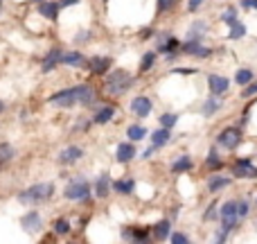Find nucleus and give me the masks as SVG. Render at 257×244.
I'll use <instances>...</instances> for the list:
<instances>
[{"instance_id": "e433bc0d", "label": "nucleus", "mask_w": 257, "mask_h": 244, "mask_svg": "<svg viewBox=\"0 0 257 244\" xmlns=\"http://www.w3.org/2000/svg\"><path fill=\"white\" fill-rule=\"evenodd\" d=\"M244 36H246V25L235 23L233 27H230V32H228V39L230 41H239V39H244Z\"/></svg>"}, {"instance_id": "f8f14e48", "label": "nucleus", "mask_w": 257, "mask_h": 244, "mask_svg": "<svg viewBox=\"0 0 257 244\" xmlns=\"http://www.w3.org/2000/svg\"><path fill=\"white\" fill-rule=\"evenodd\" d=\"M82 156H84V149H82V147L70 145V147H66L63 151H59L57 161L61 163V165H73V163H77Z\"/></svg>"}, {"instance_id": "7ed1b4c3", "label": "nucleus", "mask_w": 257, "mask_h": 244, "mask_svg": "<svg viewBox=\"0 0 257 244\" xmlns=\"http://www.w3.org/2000/svg\"><path fill=\"white\" fill-rule=\"evenodd\" d=\"M219 220H221V233L230 235L235 229L239 226V217H237V199H228L219 206Z\"/></svg>"}, {"instance_id": "6ab92c4d", "label": "nucleus", "mask_w": 257, "mask_h": 244, "mask_svg": "<svg viewBox=\"0 0 257 244\" xmlns=\"http://www.w3.org/2000/svg\"><path fill=\"white\" fill-rule=\"evenodd\" d=\"M133 190H136V181L131 176H122V179L113 181V192L117 195H131Z\"/></svg>"}, {"instance_id": "412c9836", "label": "nucleus", "mask_w": 257, "mask_h": 244, "mask_svg": "<svg viewBox=\"0 0 257 244\" xmlns=\"http://www.w3.org/2000/svg\"><path fill=\"white\" fill-rule=\"evenodd\" d=\"M61 54H63V50H59V48H52L48 52V57L43 59V73H52L54 68H57L59 64H61Z\"/></svg>"}, {"instance_id": "4468645a", "label": "nucleus", "mask_w": 257, "mask_h": 244, "mask_svg": "<svg viewBox=\"0 0 257 244\" xmlns=\"http://www.w3.org/2000/svg\"><path fill=\"white\" fill-rule=\"evenodd\" d=\"M129 109H131L133 116L147 118L151 113V109H154V102H151L149 98H142V95H140V98H133L131 100V107H129Z\"/></svg>"}, {"instance_id": "f3484780", "label": "nucleus", "mask_w": 257, "mask_h": 244, "mask_svg": "<svg viewBox=\"0 0 257 244\" xmlns=\"http://www.w3.org/2000/svg\"><path fill=\"white\" fill-rule=\"evenodd\" d=\"M111 188H113L111 174H108V172H102V174L95 179V195H97L99 199H106V197L111 195Z\"/></svg>"}, {"instance_id": "c03bdc74", "label": "nucleus", "mask_w": 257, "mask_h": 244, "mask_svg": "<svg viewBox=\"0 0 257 244\" xmlns=\"http://www.w3.org/2000/svg\"><path fill=\"white\" fill-rule=\"evenodd\" d=\"M242 9H257V0H244Z\"/></svg>"}, {"instance_id": "7c9ffc66", "label": "nucleus", "mask_w": 257, "mask_h": 244, "mask_svg": "<svg viewBox=\"0 0 257 244\" xmlns=\"http://www.w3.org/2000/svg\"><path fill=\"white\" fill-rule=\"evenodd\" d=\"M253 77H255V75H253V70L251 68H239L237 73H235V82L239 84V86H251L253 84Z\"/></svg>"}, {"instance_id": "09e8293b", "label": "nucleus", "mask_w": 257, "mask_h": 244, "mask_svg": "<svg viewBox=\"0 0 257 244\" xmlns=\"http://www.w3.org/2000/svg\"><path fill=\"white\" fill-rule=\"evenodd\" d=\"M151 154H154V147H149V149H145V151H142V158H149Z\"/></svg>"}, {"instance_id": "58836bf2", "label": "nucleus", "mask_w": 257, "mask_h": 244, "mask_svg": "<svg viewBox=\"0 0 257 244\" xmlns=\"http://www.w3.org/2000/svg\"><path fill=\"white\" fill-rule=\"evenodd\" d=\"M248 213H251V204H248L246 199H239L237 201V217L239 220H246Z\"/></svg>"}, {"instance_id": "a19ab883", "label": "nucleus", "mask_w": 257, "mask_h": 244, "mask_svg": "<svg viewBox=\"0 0 257 244\" xmlns=\"http://www.w3.org/2000/svg\"><path fill=\"white\" fill-rule=\"evenodd\" d=\"M171 244H189V238L185 233H171Z\"/></svg>"}, {"instance_id": "5701e85b", "label": "nucleus", "mask_w": 257, "mask_h": 244, "mask_svg": "<svg viewBox=\"0 0 257 244\" xmlns=\"http://www.w3.org/2000/svg\"><path fill=\"white\" fill-rule=\"evenodd\" d=\"M113 116H115V107L113 104H108V107H102L95 111V116H92V122L95 124H108V122L113 120Z\"/></svg>"}, {"instance_id": "3c124183", "label": "nucleus", "mask_w": 257, "mask_h": 244, "mask_svg": "<svg viewBox=\"0 0 257 244\" xmlns=\"http://www.w3.org/2000/svg\"><path fill=\"white\" fill-rule=\"evenodd\" d=\"M0 9H2V2H0Z\"/></svg>"}, {"instance_id": "37998d69", "label": "nucleus", "mask_w": 257, "mask_h": 244, "mask_svg": "<svg viewBox=\"0 0 257 244\" xmlns=\"http://www.w3.org/2000/svg\"><path fill=\"white\" fill-rule=\"evenodd\" d=\"M244 98H253V95H257V84H251V86L244 88Z\"/></svg>"}, {"instance_id": "49530a36", "label": "nucleus", "mask_w": 257, "mask_h": 244, "mask_svg": "<svg viewBox=\"0 0 257 244\" xmlns=\"http://www.w3.org/2000/svg\"><path fill=\"white\" fill-rule=\"evenodd\" d=\"M171 73H178V75H192L194 70H192V68H174Z\"/></svg>"}, {"instance_id": "423d86ee", "label": "nucleus", "mask_w": 257, "mask_h": 244, "mask_svg": "<svg viewBox=\"0 0 257 244\" xmlns=\"http://www.w3.org/2000/svg\"><path fill=\"white\" fill-rule=\"evenodd\" d=\"M233 174L237 179H257V165L251 156H242L233 163Z\"/></svg>"}, {"instance_id": "f03ea898", "label": "nucleus", "mask_w": 257, "mask_h": 244, "mask_svg": "<svg viewBox=\"0 0 257 244\" xmlns=\"http://www.w3.org/2000/svg\"><path fill=\"white\" fill-rule=\"evenodd\" d=\"M52 195H54V183H34V186H29L27 190L20 192L18 201L27 206H36V204H43V201L52 199Z\"/></svg>"}, {"instance_id": "f257e3e1", "label": "nucleus", "mask_w": 257, "mask_h": 244, "mask_svg": "<svg viewBox=\"0 0 257 244\" xmlns=\"http://www.w3.org/2000/svg\"><path fill=\"white\" fill-rule=\"evenodd\" d=\"M133 84H136V77H133L129 70L113 68L111 73L106 75V79H104V91H106L108 95H113V98H117V95L126 93Z\"/></svg>"}, {"instance_id": "b1692460", "label": "nucleus", "mask_w": 257, "mask_h": 244, "mask_svg": "<svg viewBox=\"0 0 257 244\" xmlns=\"http://www.w3.org/2000/svg\"><path fill=\"white\" fill-rule=\"evenodd\" d=\"M158 52L167 54V57H174L176 52H180V41L176 39V36H170V39H165L158 45Z\"/></svg>"}, {"instance_id": "c756f323", "label": "nucleus", "mask_w": 257, "mask_h": 244, "mask_svg": "<svg viewBox=\"0 0 257 244\" xmlns=\"http://www.w3.org/2000/svg\"><path fill=\"white\" fill-rule=\"evenodd\" d=\"M126 138H129L131 142H138V140H142V138H147V129L142 127V124H129Z\"/></svg>"}, {"instance_id": "c9c22d12", "label": "nucleus", "mask_w": 257, "mask_h": 244, "mask_svg": "<svg viewBox=\"0 0 257 244\" xmlns=\"http://www.w3.org/2000/svg\"><path fill=\"white\" fill-rule=\"evenodd\" d=\"M156 64V52H145L140 59V73H149Z\"/></svg>"}, {"instance_id": "cd10ccee", "label": "nucleus", "mask_w": 257, "mask_h": 244, "mask_svg": "<svg viewBox=\"0 0 257 244\" xmlns=\"http://www.w3.org/2000/svg\"><path fill=\"white\" fill-rule=\"evenodd\" d=\"M16 149L9 145V142H0V170L7 165L9 161H14Z\"/></svg>"}, {"instance_id": "603ef678", "label": "nucleus", "mask_w": 257, "mask_h": 244, "mask_svg": "<svg viewBox=\"0 0 257 244\" xmlns=\"http://www.w3.org/2000/svg\"><path fill=\"white\" fill-rule=\"evenodd\" d=\"M68 244H75V242H68Z\"/></svg>"}, {"instance_id": "8fccbe9b", "label": "nucleus", "mask_w": 257, "mask_h": 244, "mask_svg": "<svg viewBox=\"0 0 257 244\" xmlns=\"http://www.w3.org/2000/svg\"><path fill=\"white\" fill-rule=\"evenodd\" d=\"M5 111V102H2V100H0V113Z\"/></svg>"}, {"instance_id": "4c0bfd02", "label": "nucleus", "mask_w": 257, "mask_h": 244, "mask_svg": "<svg viewBox=\"0 0 257 244\" xmlns=\"http://www.w3.org/2000/svg\"><path fill=\"white\" fill-rule=\"evenodd\" d=\"M221 20H223L226 25H230V27H233L235 23H239V20H237V9H233V7H230V9H226V11L221 14Z\"/></svg>"}, {"instance_id": "2eb2a0df", "label": "nucleus", "mask_w": 257, "mask_h": 244, "mask_svg": "<svg viewBox=\"0 0 257 244\" xmlns=\"http://www.w3.org/2000/svg\"><path fill=\"white\" fill-rule=\"evenodd\" d=\"M115 158H117V163H122V165H124V163H131L133 158H136V145H133V142H120V145H117V149H115Z\"/></svg>"}, {"instance_id": "72a5a7b5", "label": "nucleus", "mask_w": 257, "mask_h": 244, "mask_svg": "<svg viewBox=\"0 0 257 244\" xmlns=\"http://www.w3.org/2000/svg\"><path fill=\"white\" fill-rule=\"evenodd\" d=\"M52 233H54V235H68V233H70V222L63 220V217L54 220V222H52Z\"/></svg>"}, {"instance_id": "79ce46f5", "label": "nucleus", "mask_w": 257, "mask_h": 244, "mask_svg": "<svg viewBox=\"0 0 257 244\" xmlns=\"http://www.w3.org/2000/svg\"><path fill=\"white\" fill-rule=\"evenodd\" d=\"M214 217H217V201H212V204H210V208H208V213L203 215V220L210 222V220H214Z\"/></svg>"}, {"instance_id": "9b49d317", "label": "nucleus", "mask_w": 257, "mask_h": 244, "mask_svg": "<svg viewBox=\"0 0 257 244\" xmlns=\"http://www.w3.org/2000/svg\"><path fill=\"white\" fill-rule=\"evenodd\" d=\"M208 86H210V93H212L214 98H219V95H223L230 88V79L223 77V75H210Z\"/></svg>"}, {"instance_id": "2f4dec72", "label": "nucleus", "mask_w": 257, "mask_h": 244, "mask_svg": "<svg viewBox=\"0 0 257 244\" xmlns=\"http://www.w3.org/2000/svg\"><path fill=\"white\" fill-rule=\"evenodd\" d=\"M219 109H221V102H219V98H208L203 104H201V113H203V116H208V118L214 116Z\"/></svg>"}, {"instance_id": "ea45409f", "label": "nucleus", "mask_w": 257, "mask_h": 244, "mask_svg": "<svg viewBox=\"0 0 257 244\" xmlns=\"http://www.w3.org/2000/svg\"><path fill=\"white\" fill-rule=\"evenodd\" d=\"M176 2H171V0H160L158 2V14H167L170 9H174Z\"/></svg>"}, {"instance_id": "f704fd0d", "label": "nucleus", "mask_w": 257, "mask_h": 244, "mask_svg": "<svg viewBox=\"0 0 257 244\" xmlns=\"http://www.w3.org/2000/svg\"><path fill=\"white\" fill-rule=\"evenodd\" d=\"M176 122H178V116H176V113H163V116H160V129L171 131V129L176 127Z\"/></svg>"}, {"instance_id": "6e6552de", "label": "nucleus", "mask_w": 257, "mask_h": 244, "mask_svg": "<svg viewBox=\"0 0 257 244\" xmlns=\"http://www.w3.org/2000/svg\"><path fill=\"white\" fill-rule=\"evenodd\" d=\"M50 104H54V107H61V109H70L77 104V93H75V86L73 88H63V91H59V93H54L52 98L48 100Z\"/></svg>"}, {"instance_id": "ddd939ff", "label": "nucleus", "mask_w": 257, "mask_h": 244, "mask_svg": "<svg viewBox=\"0 0 257 244\" xmlns=\"http://www.w3.org/2000/svg\"><path fill=\"white\" fill-rule=\"evenodd\" d=\"M111 57H92L90 61H88V70H90L92 75H108L111 73Z\"/></svg>"}, {"instance_id": "bb28decb", "label": "nucleus", "mask_w": 257, "mask_h": 244, "mask_svg": "<svg viewBox=\"0 0 257 244\" xmlns=\"http://www.w3.org/2000/svg\"><path fill=\"white\" fill-rule=\"evenodd\" d=\"M171 133L167 131V129H156L154 133H151V147L154 149H158V147H165L167 142H170Z\"/></svg>"}, {"instance_id": "20e7f679", "label": "nucleus", "mask_w": 257, "mask_h": 244, "mask_svg": "<svg viewBox=\"0 0 257 244\" xmlns=\"http://www.w3.org/2000/svg\"><path fill=\"white\" fill-rule=\"evenodd\" d=\"M63 197L68 201H88V197H90V183H88L86 176L79 174L75 179H70V183L63 190Z\"/></svg>"}, {"instance_id": "c85d7f7f", "label": "nucleus", "mask_w": 257, "mask_h": 244, "mask_svg": "<svg viewBox=\"0 0 257 244\" xmlns=\"http://www.w3.org/2000/svg\"><path fill=\"white\" fill-rule=\"evenodd\" d=\"M208 32V23L205 20H196L194 25H192V29H189L187 34V41H201V36Z\"/></svg>"}, {"instance_id": "9d476101", "label": "nucleus", "mask_w": 257, "mask_h": 244, "mask_svg": "<svg viewBox=\"0 0 257 244\" xmlns=\"http://www.w3.org/2000/svg\"><path fill=\"white\" fill-rule=\"evenodd\" d=\"M20 226H23L27 233H39L41 226H43V220H41L39 210H29V213H25V215L20 217Z\"/></svg>"}, {"instance_id": "a211bd4d", "label": "nucleus", "mask_w": 257, "mask_h": 244, "mask_svg": "<svg viewBox=\"0 0 257 244\" xmlns=\"http://www.w3.org/2000/svg\"><path fill=\"white\" fill-rule=\"evenodd\" d=\"M84 54L79 52V50H68V52L61 54V66H70V68H79V66H84Z\"/></svg>"}, {"instance_id": "473e14b6", "label": "nucleus", "mask_w": 257, "mask_h": 244, "mask_svg": "<svg viewBox=\"0 0 257 244\" xmlns=\"http://www.w3.org/2000/svg\"><path fill=\"white\" fill-rule=\"evenodd\" d=\"M205 165H208V170H212V172H219L223 167V161L219 158V154H217V149H210V154H208V161H205Z\"/></svg>"}, {"instance_id": "39448f33", "label": "nucleus", "mask_w": 257, "mask_h": 244, "mask_svg": "<svg viewBox=\"0 0 257 244\" xmlns=\"http://www.w3.org/2000/svg\"><path fill=\"white\" fill-rule=\"evenodd\" d=\"M217 145L223 147V149H228V151H235L239 145H242V129H239V127L221 129L219 136H217Z\"/></svg>"}, {"instance_id": "a18cd8bd", "label": "nucleus", "mask_w": 257, "mask_h": 244, "mask_svg": "<svg viewBox=\"0 0 257 244\" xmlns=\"http://www.w3.org/2000/svg\"><path fill=\"white\" fill-rule=\"evenodd\" d=\"M201 5H203L201 0H192V2H187V9L189 11H196V9H201Z\"/></svg>"}, {"instance_id": "4be33fe9", "label": "nucleus", "mask_w": 257, "mask_h": 244, "mask_svg": "<svg viewBox=\"0 0 257 244\" xmlns=\"http://www.w3.org/2000/svg\"><path fill=\"white\" fill-rule=\"evenodd\" d=\"M151 233H154V240H158V242L171 238V222L170 220H160L158 224L151 229Z\"/></svg>"}, {"instance_id": "393cba45", "label": "nucleus", "mask_w": 257, "mask_h": 244, "mask_svg": "<svg viewBox=\"0 0 257 244\" xmlns=\"http://www.w3.org/2000/svg\"><path fill=\"white\" fill-rule=\"evenodd\" d=\"M192 158L187 156V154H183V156H178L174 163H171V174H185V172L192 170Z\"/></svg>"}, {"instance_id": "a878e982", "label": "nucleus", "mask_w": 257, "mask_h": 244, "mask_svg": "<svg viewBox=\"0 0 257 244\" xmlns=\"http://www.w3.org/2000/svg\"><path fill=\"white\" fill-rule=\"evenodd\" d=\"M230 186V179L228 176H221V174H212L208 179V192H219V190H223V188H228Z\"/></svg>"}, {"instance_id": "0eeeda50", "label": "nucleus", "mask_w": 257, "mask_h": 244, "mask_svg": "<svg viewBox=\"0 0 257 244\" xmlns=\"http://www.w3.org/2000/svg\"><path fill=\"white\" fill-rule=\"evenodd\" d=\"M149 233L151 229H145V226H129L122 231V238L129 240V244H151Z\"/></svg>"}, {"instance_id": "aec40b11", "label": "nucleus", "mask_w": 257, "mask_h": 244, "mask_svg": "<svg viewBox=\"0 0 257 244\" xmlns=\"http://www.w3.org/2000/svg\"><path fill=\"white\" fill-rule=\"evenodd\" d=\"M36 11L48 20H57L61 7H59V2H39V5H36Z\"/></svg>"}, {"instance_id": "de8ad7c7", "label": "nucleus", "mask_w": 257, "mask_h": 244, "mask_svg": "<svg viewBox=\"0 0 257 244\" xmlns=\"http://www.w3.org/2000/svg\"><path fill=\"white\" fill-rule=\"evenodd\" d=\"M154 36V27H147V32H142V39H151Z\"/></svg>"}, {"instance_id": "dca6fc26", "label": "nucleus", "mask_w": 257, "mask_h": 244, "mask_svg": "<svg viewBox=\"0 0 257 244\" xmlns=\"http://www.w3.org/2000/svg\"><path fill=\"white\" fill-rule=\"evenodd\" d=\"M75 93H77V104H84V107H90L95 102V88L90 84H79L75 86Z\"/></svg>"}, {"instance_id": "1a4fd4ad", "label": "nucleus", "mask_w": 257, "mask_h": 244, "mask_svg": "<svg viewBox=\"0 0 257 244\" xmlns=\"http://www.w3.org/2000/svg\"><path fill=\"white\" fill-rule=\"evenodd\" d=\"M180 52L196 59H208L212 54V50L208 45H201V41H185V43H180Z\"/></svg>"}]
</instances>
